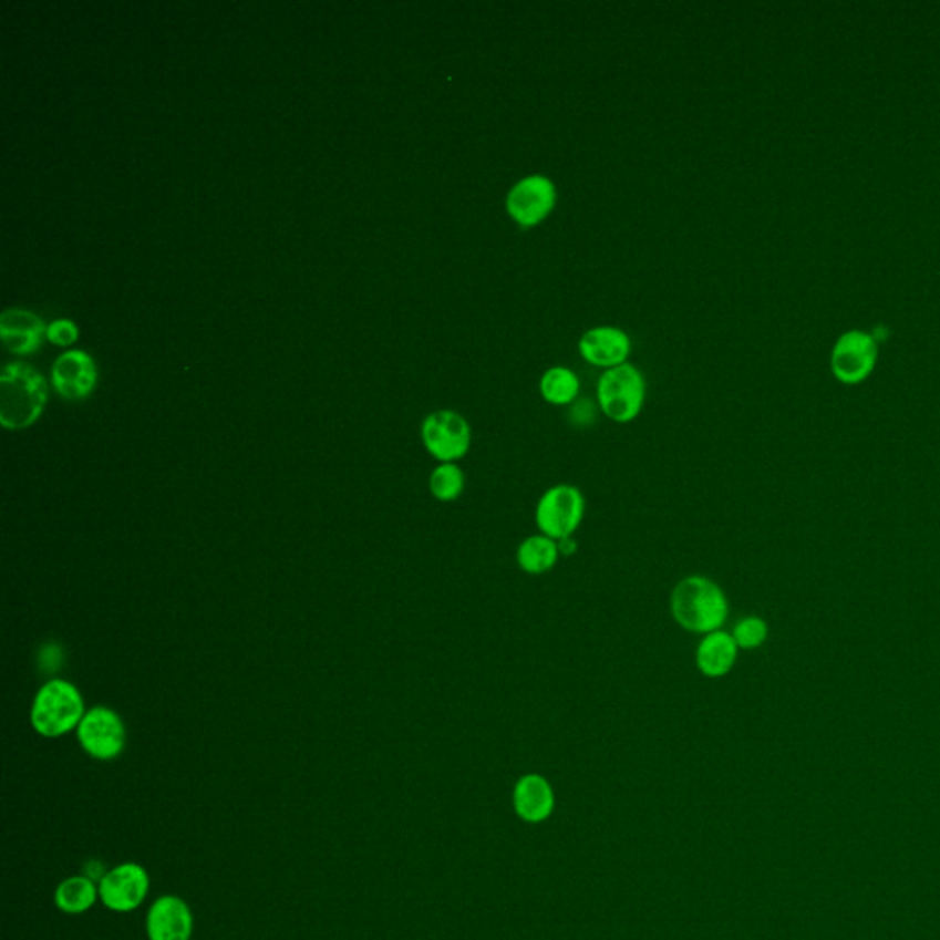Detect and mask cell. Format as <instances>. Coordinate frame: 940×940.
<instances>
[{"instance_id": "17", "label": "cell", "mask_w": 940, "mask_h": 940, "mask_svg": "<svg viewBox=\"0 0 940 940\" xmlns=\"http://www.w3.org/2000/svg\"><path fill=\"white\" fill-rule=\"evenodd\" d=\"M560 559L559 544L543 533L529 535L516 548V566L527 576H544L554 570Z\"/></svg>"}, {"instance_id": "12", "label": "cell", "mask_w": 940, "mask_h": 940, "mask_svg": "<svg viewBox=\"0 0 940 940\" xmlns=\"http://www.w3.org/2000/svg\"><path fill=\"white\" fill-rule=\"evenodd\" d=\"M97 371L92 357L85 351H66L58 357L52 368V382L61 397L80 401L91 395L96 386Z\"/></svg>"}, {"instance_id": "10", "label": "cell", "mask_w": 940, "mask_h": 940, "mask_svg": "<svg viewBox=\"0 0 940 940\" xmlns=\"http://www.w3.org/2000/svg\"><path fill=\"white\" fill-rule=\"evenodd\" d=\"M145 931L149 940H189L194 933L192 909L175 895L156 898L145 917Z\"/></svg>"}, {"instance_id": "13", "label": "cell", "mask_w": 940, "mask_h": 940, "mask_svg": "<svg viewBox=\"0 0 940 940\" xmlns=\"http://www.w3.org/2000/svg\"><path fill=\"white\" fill-rule=\"evenodd\" d=\"M580 355L597 368H618L630 355L629 334L616 328L590 329L579 342Z\"/></svg>"}, {"instance_id": "14", "label": "cell", "mask_w": 940, "mask_h": 940, "mask_svg": "<svg viewBox=\"0 0 940 940\" xmlns=\"http://www.w3.org/2000/svg\"><path fill=\"white\" fill-rule=\"evenodd\" d=\"M738 651L741 649L736 647L733 636L724 629L702 636L694 652L696 669L702 676L711 680L727 676L738 660Z\"/></svg>"}, {"instance_id": "4", "label": "cell", "mask_w": 940, "mask_h": 940, "mask_svg": "<svg viewBox=\"0 0 940 940\" xmlns=\"http://www.w3.org/2000/svg\"><path fill=\"white\" fill-rule=\"evenodd\" d=\"M645 395V379L632 364H621L607 370L597 382L599 409L608 420L619 425L632 423L641 414Z\"/></svg>"}, {"instance_id": "2", "label": "cell", "mask_w": 940, "mask_h": 940, "mask_svg": "<svg viewBox=\"0 0 940 940\" xmlns=\"http://www.w3.org/2000/svg\"><path fill=\"white\" fill-rule=\"evenodd\" d=\"M49 399L47 381L24 362H11L0 375V423L8 431H24L43 414Z\"/></svg>"}, {"instance_id": "9", "label": "cell", "mask_w": 940, "mask_h": 940, "mask_svg": "<svg viewBox=\"0 0 940 940\" xmlns=\"http://www.w3.org/2000/svg\"><path fill=\"white\" fill-rule=\"evenodd\" d=\"M557 203L555 184L544 175H529L516 183L507 194L506 208L516 225L531 228L543 223L554 211Z\"/></svg>"}, {"instance_id": "8", "label": "cell", "mask_w": 940, "mask_h": 940, "mask_svg": "<svg viewBox=\"0 0 940 940\" xmlns=\"http://www.w3.org/2000/svg\"><path fill=\"white\" fill-rule=\"evenodd\" d=\"M100 900L116 913H130L141 908L149 892V875L141 864L125 861L107 870L97 880Z\"/></svg>"}, {"instance_id": "16", "label": "cell", "mask_w": 940, "mask_h": 940, "mask_svg": "<svg viewBox=\"0 0 940 940\" xmlns=\"http://www.w3.org/2000/svg\"><path fill=\"white\" fill-rule=\"evenodd\" d=\"M554 791L543 775H524L515 786V808L526 822H543L554 810Z\"/></svg>"}, {"instance_id": "21", "label": "cell", "mask_w": 940, "mask_h": 940, "mask_svg": "<svg viewBox=\"0 0 940 940\" xmlns=\"http://www.w3.org/2000/svg\"><path fill=\"white\" fill-rule=\"evenodd\" d=\"M731 636H733V640L741 651H755L768 640L769 627L758 616H746V618L736 621L735 627L731 630Z\"/></svg>"}, {"instance_id": "15", "label": "cell", "mask_w": 940, "mask_h": 940, "mask_svg": "<svg viewBox=\"0 0 940 940\" xmlns=\"http://www.w3.org/2000/svg\"><path fill=\"white\" fill-rule=\"evenodd\" d=\"M47 328L43 320L24 311V309H6L0 314V337L8 350L17 355H28L38 350L43 340Z\"/></svg>"}, {"instance_id": "19", "label": "cell", "mask_w": 940, "mask_h": 940, "mask_svg": "<svg viewBox=\"0 0 940 940\" xmlns=\"http://www.w3.org/2000/svg\"><path fill=\"white\" fill-rule=\"evenodd\" d=\"M540 393H543L544 401L554 404V406L576 403L580 393L579 376L568 368H562V365L551 368L540 379Z\"/></svg>"}, {"instance_id": "6", "label": "cell", "mask_w": 940, "mask_h": 940, "mask_svg": "<svg viewBox=\"0 0 940 940\" xmlns=\"http://www.w3.org/2000/svg\"><path fill=\"white\" fill-rule=\"evenodd\" d=\"M421 441L426 452L440 463H457L473 446V428L454 410H437L426 415L421 425Z\"/></svg>"}, {"instance_id": "23", "label": "cell", "mask_w": 940, "mask_h": 940, "mask_svg": "<svg viewBox=\"0 0 940 940\" xmlns=\"http://www.w3.org/2000/svg\"><path fill=\"white\" fill-rule=\"evenodd\" d=\"M557 544H559L560 557H571V555H576L577 548H579L576 537L562 538Z\"/></svg>"}, {"instance_id": "3", "label": "cell", "mask_w": 940, "mask_h": 940, "mask_svg": "<svg viewBox=\"0 0 940 940\" xmlns=\"http://www.w3.org/2000/svg\"><path fill=\"white\" fill-rule=\"evenodd\" d=\"M85 716V705L81 699L80 691L74 683L66 680H50L39 689L30 711V722L39 735L47 738L71 733L81 724Z\"/></svg>"}, {"instance_id": "18", "label": "cell", "mask_w": 940, "mask_h": 940, "mask_svg": "<svg viewBox=\"0 0 940 940\" xmlns=\"http://www.w3.org/2000/svg\"><path fill=\"white\" fill-rule=\"evenodd\" d=\"M100 889L96 881L86 875L69 876L55 887V908L66 915H81L96 903Z\"/></svg>"}, {"instance_id": "11", "label": "cell", "mask_w": 940, "mask_h": 940, "mask_svg": "<svg viewBox=\"0 0 940 940\" xmlns=\"http://www.w3.org/2000/svg\"><path fill=\"white\" fill-rule=\"evenodd\" d=\"M876 342L864 331L841 334L833 351L834 373L839 381L860 382L869 375L876 362Z\"/></svg>"}, {"instance_id": "7", "label": "cell", "mask_w": 940, "mask_h": 940, "mask_svg": "<svg viewBox=\"0 0 940 940\" xmlns=\"http://www.w3.org/2000/svg\"><path fill=\"white\" fill-rule=\"evenodd\" d=\"M125 733L124 721L120 719L116 711L111 707H92L86 711L83 721L78 725V741L85 750L86 755L97 761H113L124 752Z\"/></svg>"}, {"instance_id": "20", "label": "cell", "mask_w": 940, "mask_h": 940, "mask_svg": "<svg viewBox=\"0 0 940 940\" xmlns=\"http://www.w3.org/2000/svg\"><path fill=\"white\" fill-rule=\"evenodd\" d=\"M465 471L457 463H440L431 473L428 489L435 500L451 504L462 498L465 493Z\"/></svg>"}, {"instance_id": "22", "label": "cell", "mask_w": 940, "mask_h": 940, "mask_svg": "<svg viewBox=\"0 0 940 940\" xmlns=\"http://www.w3.org/2000/svg\"><path fill=\"white\" fill-rule=\"evenodd\" d=\"M50 342L58 345H71L78 339V328L71 320H55L47 328Z\"/></svg>"}, {"instance_id": "1", "label": "cell", "mask_w": 940, "mask_h": 940, "mask_svg": "<svg viewBox=\"0 0 940 940\" xmlns=\"http://www.w3.org/2000/svg\"><path fill=\"white\" fill-rule=\"evenodd\" d=\"M671 616L678 627L691 634H711L724 629L730 618V601L721 585L705 576H689L672 588Z\"/></svg>"}, {"instance_id": "5", "label": "cell", "mask_w": 940, "mask_h": 940, "mask_svg": "<svg viewBox=\"0 0 940 940\" xmlns=\"http://www.w3.org/2000/svg\"><path fill=\"white\" fill-rule=\"evenodd\" d=\"M586 498L576 485L557 484L544 490L535 507L538 533L554 540L574 537L585 520Z\"/></svg>"}]
</instances>
